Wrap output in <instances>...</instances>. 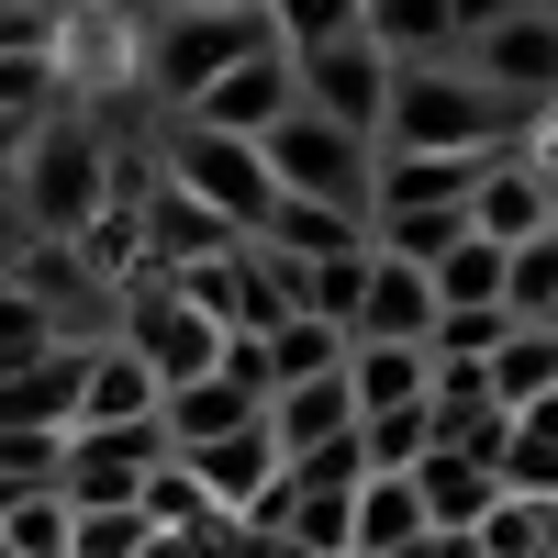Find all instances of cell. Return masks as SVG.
I'll use <instances>...</instances> for the list:
<instances>
[{"label":"cell","instance_id":"cell-1","mask_svg":"<svg viewBox=\"0 0 558 558\" xmlns=\"http://www.w3.org/2000/svg\"><path fill=\"white\" fill-rule=\"evenodd\" d=\"M123 202V146L101 134V112L57 101L23 146V179H12V235L23 246H78L89 223Z\"/></svg>","mask_w":558,"mask_h":558},{"label":"cell","instance_id":"cell-2","mask_svg":"<svg viewBox=\"0 0 558 558\" xmlns=\"http://www.w3.org/2000/svg\"><path fill=\"white\" fill-rule=\"evenodd\" d=\"M525 134L536 123L502 101V89H481L470 68H402L380 157H502V146H525Z\"/></svg>","mask_w":558,"mask_h":558},{"label":"cell","instance_id":"cell-3","mask_svg":"<svg viewBox=\"0 0 558 558\" xmlns=\"http://www.w3.org/2000/svg\"><path fill=\"white\" fill-rule=\"evenodd\" d=\"M268 45H279L268 12H157L146 45H134V89L179 123V112H202L246 57H268Z\"/></svg>","mask_w":558,"mask_h":558},{"label":"cell","instance_id":"cell-4","mask_svg":"<svg viewBox=\"0 0 558 558\" xmlns=\"http://www.w3.org/2000/svg\"><path fill=\"white\" fill-rule=\"evenodd\" d=\"M157 179H179L202 213H223L235 235L257 246V223L279 213V179H268V146H235L213 123H157Z\"/></svg>","mask_w":558,"mask_h":558},{"label":"cell","instance_id":"cell-5","mask_svg":"<svg viewBox=\"0 0 558 558\" xmlns=\"http://www.w3.org/2000/svg\"><path fill=\"white\" fill-rule=\"evenodd\" d=\"M112 347L146 357L157 391H191V380H213V368H223V324L179 291V279H134V291L112 302Z\"/></svg>","mask_w":558,"mask_h":558},{"label":"cell","instance_id":"cell-6","mask_svg":"<svg viewBox=\"0 0 558 558\" xmlns=\"http://www.w3.org/2000/svg\"><path fill=\"white\" fill-rule=\"evenodd\" d=\"M268 179H279L291 202H324V213H357V223H368V202H380V146L313 123V112H291V123L268 134Z\"/></svg>","mask_w":558,"mask_h":558},{"label":"cell","instance_id":"cell-7","mask_svg":"<svg viewBox=\"0 0 558 558\" xmlns=\"http://www.w3.org/2000/svg\"><path fill=\"white\" fill-rule=\"evenodd\" d=\"M291 78H302V112H313V123H336V134H368V146H380L402 68H391L368 34H347V45H313V57H291Z\"/></svg>","mask_w":558,"mask_h":558},{"label":"cell","instance_id":"cell-8","mask_svg":"<svg viewBox=\"0 0 558 558\" xmlns=\"http://www.w3.org/2000/svg\"><path fill=\"white\" fill-rule=\"evenodd\" d=\"M458 68H470L481 89H502L525 123H547V112H558V12H536V0H525V12L502 23V34H481Z\"/></svg>","mask_w":558,"mask_h":558},{"label":"cell","instance_id":"cell-9","mask_svg":"<svg viewBox=\"0 0 558 558\" xmlns=\"http://www.w3.org/2000/svg\"><path fill=\"white\" fill-rule=\"evenodd\" d=\"M168 425H112V436H78L68 447V502L78 514H134L146 502V481L168 470Z\"/></svg>","mask_w":558,"mask_h":558},{"label":"cell","instance_id":"cell-10","mask_svg":"<svg viewBox=\"0 0 558 558\" xmlns=\"http://www.w3.org/2000/svg\"><path fill=\"white\" fill-rule=\"evenodd\" d=\"M302 112V78H291V45H268V57H246L235 78L213 89L202 112H179V123H213V134H235V146H268L279 123Z\"/></svg>","mask_w":558,"mask_h":558},{"label":"cell","instance_id":"cell-11","mask_svg":"<svg viewBox=\"0 0 558 558\" xmlns=\"http://www.w3.org/2000/svg\"><path fill=\"white\" fill-rule=\"evenodd\" d=\"M78 402H89V347H57L23 380H0V436H78Z\"/></svg>","mask_w":558,"mask_h":558},{"label":"cell","instance_id":"cell-12","mask_svg":"<svg viewBox=\"0 0 558 558\" xmlns=\"http://www.w3.org/2000/svg\"><path fill=\"white\" fill-rule=\"evenodd\" d=\"M470 223H481L492 246H536L547 223H558V179H547L525 146H502V157H492V179H481V202H470Z\"/></svg>","mask_w":558,"mask_h":558},{"label":"cell","instance_id":"cell-13","mask_svg":"<svg viewBox=\"0 0 558 558\" xmlns=\"http://www.w3.org/2000/svg\"><path fill=\"white\" fill-rule=\"evenodd\" d=\"M436 279L368 246V302H357V347H436Z\"/></svg>","mask_w":558,"mask_h":558},{"label":"cell","instance_id":"cell-14","mask_svg":"<svg viewBox=\"0 0 558 558\" xmlns=\"http://www.w3.org/2000/svg\"><path fill=\"white\" fill-rule=\"evenodd\" d=\"M413 492H425V525H436V536H481L502 502H514V492H502V470H492V458H470V447H436L425 470H413Z\"/></svg>","mask_w":558,"mask_h":558},{"label":"cell","instance_id":"cell-15","mask_svg":"<svg viewBox=\"0 0 558 558\" xmlns=\"http://www.w3.org/2000/svg\"><path fill=\"white\" fill-rule=\"evenodd\" d=\"M481 179H492V157H380V202H368V223H391V213H470Z\"/></svg>","mask_w":558,"mask_h":558},{"label":"cell","instance_id":"cell-16","mask_svg":"<svg viewBox=\"0 0 558 558\" xmlns=\"http://www.w3.org/2000/svg\"><path fill=\"white\" fill-rule=\"evenodd\" d=\"M157 425H168V447H179V458H202V447H223V436H257V425H268V402H257L246 380H223V368H213V380L168 391Z\"/></svg>","mask_w":558,"mask_h":558},{"label":"cell","instance_id":"cell-17","mask_svg":"<svg viewBox=\"0 0 558 558\" xmlns=\"http://www.w3.org/2000/svg\"><path fill=\"white\" fill-rule=\"evenodd\" d=\"M347 391H357V425H380V413H425L436 402V357L425 347H347Z\"/></svg>","mask_w":558,"mask_h":558},{"label":"cell","instance_id":"cell-18","mask_svg":"<svg viewBox=\"0 0 558 558\" xmlns=\"http://www.w3.org/2000/svg\"><path fill=\"white\" fill-rule=\"evenodd\" d=\"M257 246H268L279 268H324V257H368V223H357V213H324V202H291V191H279V213L257 223Z\"/></svg>","mask_w":558,"mask_h":558},{"label":"cell","instance_id":"cell-19","mask_svg":"<svg viewBox=\"0 0 558 558\" xmlns=\"http://www.w3.org/2000/svg\"><path fill=\"white\" fill-rule=\"evenodd\" d=\"M168 391H157V368L146 357H123V347H89V402H78V436H112V425H157Z\"/></svg>","mask_w":558,"mask_h":558},{"label":"cell","instance_id":"cell-20","mask_svg":"<svg viewBox=\"0 0 558 558\" xmlns=\"http://www.w3.org/2000/svg\"><path fill=\"white\" fill-rule=\"evenodd\" d=\"M368 45H380L391 68H458L447 0H368Z\"/></svg>","mask_w":558,"mask_h":558},{"label":"cell","instance_id":"cell-21","mask_svg":"<svg viewBox=\"0 0 558 558\" xmlns=\"http://www.w3.org/2000/svg\"><path fill=\"white\" fill-rule=\"evenodd\" d=\"M336 436H357V391H347V380H313V391H291V402H268L279 470H291V458H313V447H336Z\"/></svg>","mask_w":558,"mask_h":558},{"label":"cell","instance_id":"cell-22","mask_svg":"<svg viewBox=\"0 0 558 558\" xmlns=\"http://www.w3.org/2000/svg\"><path fill=\"white\" fill-rule=\"evenodd\" d=\"M436 525H425V492L413 481H357V558H413Z\"/></svg>","mask_w":558,"mask_h":558},{"label":"cell","instance_id":"cell-23","mask_svg":"<svg viewBox=\"0 0 558 558\" xmlns=\"http://www.w3.org/2000/svg\"><path fill=\"white\" fill-rule=\"evenodd\" d=\"M502 279H514V246H492L481 223H470L458 257L436 268V302H447V313H502Z\"/></svg>","mask_w":558,"mask_h":558},{"label":"cell","instance_id":"cell-24","mask_svg":"<svg viewBox=\"0 0 558 558\" xmlns=\"http://www.w3.org/2000/svg\"><path fill=\"white\" fill-rule=\"evenodd\" d=\"M492 402H502V413L558 402V336H547V324H514V347L492 357Z\"/></svg>","mask_w":558,"mask_h":558},{"label":"cell","instance_id":"cell-25","mask_svg":"<svg viewBox=\"0 0 558 558\" xmlns=\"http://www.w3.org/2000/svg\"><path fill=\"white\" fill-rule=\"evenodd\" d=\"M357 302H368V257H324V268H291V313L336 324V336H357Z\"/></svg>","mask_w":558,"mask_h":558},{"label":"cell","instance_id":"cell-26","mask_svg":"<svg viewBox=\"0 0 558 558\" xmlns=\"http://www.w3.org/2000/svg\"><path fill=\"white\" fill-rule=\"evenodd\" d=\"M458 235H470V213H391V223H368V246L402 257V268H425V279L458 257Z\"/></svg>","mask_w":558,"mask_h":558},{"label":"cell","instance_id":"cell-27","mask_svg":"<svg viewBox=\"0 0 558 558\" xmlns=\"http://www.w3.org/2000/svg\"><path fill=\"white\" fill-rule=\"evenodd\" d=\"M0 547L12 558H78V502L68 492H23L12 525H0Z\"/></svg>","mask_w":558,"mask_h":558},{"label":"cell","instance_id":"cell-28","mask_svg":"<svg viewBox=\"0 0 558 558\" xmlns=\"http://www.w3.org/2000/svg\"><path fill=\"white\" fill-rule=\"evenodd\" d=\"M268 34L291 45V57H313V45L368 34V0H268Z\"/></svg>","mask_w":558,"mask_h":558},{"label":"cell","instance_id":"cell-29","mask_svg":"<svg viewBox=\"0 0 558 558\" xmlns=\"http://www.w3.org/2000/svg\"><path fill=\"white\" fill-rule=\"evenodd\" d=\"M502 313H514V324H547V313H558V223H547L536 246H514V279H502Z\"/></svg>","mask_w":558,"mask_h":558},{"label":"cell","instance_id":"cell-30","mask_svg":"<svg viewBox=\"0 0 558 558\" xmlns=\"http://www.w3.org/2000/svg\"><path fill=\"white\" fill-rule=\"evenodd\" d=\"M481 558H558V502H502L481 525Z\"/></svg>","mask_w":558,"mask_h":558},{"label":"cell","instance_id":"cell-31","mask_svg":"<svg viewBox=\"0 0 558 558\" xmlns=\"http://www.w3.org/2000/svg\"><path fill=\"white\" fill-rule=\"evenodd\" d=\"M357 481H368V447H357V436H336V447L291 458V492H357Z\"/></svg>","mask_w":558,"mask_h":558},{"label":"cell","instance_id":"cell-32","mask_svg":"<svg viewBox=\"0 0 558 558\" xmlns=\"http://www.w3.org/2000/svg\"><path fill=\"white\" fill-rule=\"evenodd\" d=\"M514 12H525V0H447V23H458V57H470L481 34H502Z\"/></svg>","mask_w":558,"mask_h":558},{"label":"cell","instance_id":"cell-33","mask_svg":"<svg viewBox=\"0 0 558 558\" xmlns=\"http://www.w3.org/2000/svg\"><path fill=\"white\" fill-rule=\"evenodd\" d=\"M23 146H34V123L0 112V213H12V179H23Z\"/></svg>","mask_w":558,"mask_h":558},{"label":"cell","instance_id":"cell-34","mask_svg":"<svg viewBox=\"0 0 558 558\" xmlns=\"http://www.w3.org/2000/svg\"><path fill=\"white\" fill-rule=\"evenodd\" d=\"M157 12H268V0H157Z\"/></svg>","mask_w":558,"mask_h":558},{"label":"cell","instance_id":"cell-35","mask_svg":"<svg viewBox=\"0 0 558 558\" xmlns=\"http://www.w3.org/2000/svg\"><path fill=\"white\" fill-rule=\"evenodd\" d=\"M0 246H12V213H0Z\"/></svg>","mask_w":558,"mask_h":558},{"label":"cell","instance_id":"cell-36","mask_svg":"<svg viewBox=\"0 0 558 558\" xmlns=\"http://www.w3.org/2000/svg\"><path fill=\"white\" fill-rule=\"evenodd\" d=\"M0 279H12V246H0Z\"/></svg>","mask_w":558,"mask_h":558},{"label":"cell","instance_id":"cell-37","mask_svg":"<svg viewBox=\"0 0 558 558\" xmlns=\"http://www.w3.org/2000/svg\"><path fill=\"white\" fill-rule=\"evenodd\" d=\"M536 12H558V0H536Z\"/></svg>","mask_w":558,"mask_h":558},{"label":"cell","instance_id":"cell-38","mask_svg":"<svg viewBox=\"0 0 558 558\" xmlns=\"http://www.w3.org/2000/svg\"><path fill=\"white\" fill-rule=\"evenodd\" d=\"M547 336H558V313H547Z\"/></svg>","mask_w":558,"mask_h":558}]
</instances>
